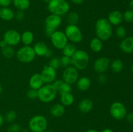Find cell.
Listing matches in <instances>:
<instances>
[{
	"mask_svg": "<svg viewBox=\"0 0 133 132\" xmlns=\"http://www.w3.org/2000/svg\"><path fill=\"white\" fill-rule=\"evenodd\" d=\"M95 32L96 37L102 41H106L112 37L113 34V26L107 18H101L95 23Z\"/></svg>",
	"mask_w": 133,
	"mask_h": 132,
	"instance_id": "1",
	"label": "cell"
},
{
	"mask_svg": "<svg viewBox=\"0 0 133 132\" xmlns=\"http://www.w3.org/2000/svg\"><path fill=\"white\" fill-rule=\"evenodd\" d=\"M71 65L75 67L78 71L84 70L88 67L90 62V56L86 50L77 49L74 55L71 57Z\"/></svg>",
	"mask_w": 133,
	"mask_h": 132,
	"instance_id": "2",
	"label": "cell"
},
{
	"mask_svg": "<svg viewBox=\"0 0 133 132\" xmlns=\"http://www.w3.org/2000/svg\"><path fill=\"white\" fill-rule=\"evenodd\" d=\"M48 9L51 14L62 17L70 12V5L66 0H51L48 3Z\"/></svg>",
	"mask_w": 133,
	"mask_h": 132,
	"instance_id": "3",
	"label": "cell"
},
{
	"mask_svg": "<svg viewBox=\"0 0 133 132\" xmlns=\"http://www.w3.org/2000/svg\"><path fill=\"white\" fill-rule=\"evenodd\" d=\"M57 93L58 92L53 84H44L38 90V99L43 103H49L54 100Z\"/></svg>",
	"mask_w": 133,
	"mask_h": 132,
	"instance_id": "4",
	"label": "cell"
},
{
	"mask_svg": "<svg viewBox=\"0 0 133 132\" xmlns=\"http://www.w3.org/2000/svg\"><path fill=\"white\" fill-rule=\"evenodd\" d=\"M28 126L31 132H45L48 129V122L44 115H36L30 119Z\"/></svg>",
	"mask_w": 133,
	"mask_h": 132,
	"instance_id": "5",
	"label": "cell"
},
{
	"mask_svg": "<svg viewBox=\"0 0 133 132\" xmlns=\"http://www.w3.org/2000/svg\"><path fill=\"white\" fill-rule=\"evenodd\" d=\"M36 56L33 48L31 45H23L16 53L18 60L23 63H31L35 59Z\"/></svg>",
	"mask_w": 133,
	"mask_h": 132,
	"instance_id": "6",
	"label": "cell"
},
{
	"mask_svg": "<svg viewBox=\"0 0 133 132\" xmlns=\"http://www.w3.org/2000/svg\"><path fill=\"white\" fill-rule=\"evenodd\" d=\"M64 32L68 41L73 43H79L83 41V32L77 25L68 24L66 27Z\"/></svg>",
	"mask_w": 133,
	"mask_h": 132,
	"instance_id": "7",
	"label": "cell"
},
{
	"mask_svg": "<svg viewBox=\"0 0 133 132\" xmlns=\"http://www.w3.org/2000/svg\"><path fill=\"white\" fill-rule=\"evenodd\" d=\"M110 115L114 119L117 120H123L125 118L127 114V109L122 102H114L110 105L109 109Z\"/></svg>",
	"mask_w": 133,
	"mask_h": 132,
	"instance_id": "8",
	"label": "cell"
},
{
	"mask_svg": "<svg viewBox=\"0 0 133 132\" xmlns=\"http://www.w3.org/2000/svg\"><path fill=\"white\" fill-rule=\"evenodd\" d=\"M49 38L53 46L58 50H62L65 45H66V44L68 43V40L64 32L58 30L55 31Z\"/></svg>",
	"mask_w": 133,
	"mask_h": 132,
	"instance_id": "9",
	"label": "cell"
},
{
	"mask_svg": "<svg viewBox=\"0 0 133 132\" xmlns=\"http://www.w3.org/2000/svg\"><path fill=\"white\" fill-rule=\"evenodd\" d=\"M79 78V71L73 65L68 66L64 69L62 72V80L69 84L76 83Z\"/></svg>",
	"mask_w": 133,
	"mask_h": 132,
	"instance_id": "10",
	"label": "cell"
},
{
	"mask_svg": "<svg viewBox=\"0 0 133 132\" xmlns=\"http://www.w3.org/2000/svg\"><path fill=\"white\" fill-rule=\"evenodd\" d=\"M3 40L9 46H16L21 42V34L15 29H9L4 33Z\"/></svg>",
	"mask_w": 133,
	"mask_h": 132,
	"instance_id": "11",
	"label": "cell"
},
{
	"mask_svg": "<svg viewBox=\"0 0 133 132\" xmlns=\"http://www.w3.org/2000/svg\"><path fill=\"white\" fill-rule=\"evenodd\" d=\"M44 84H52L57 78V70L49 65H44L40 73Z\"/></svg>",
	"mask_w": 133,
	"mask_h": 132,
	"instance_id": "12",
	"label": "cell"
},
{
	"mask_svg": "<svg viewBox=\"0 0 133 132\" xmlns=\"http://www.w3.org/2000/svg\"><path fill=\"white\" fill-rule=\"evenodd\" d=\"M110 61L107 57L98 58L94 63V70L97 74L105 73L110 68Z\"/></svg>",
	"mask_w": 133,
	"mask_h": 132,
	"instance_id": "13",
	"label": "cell"
},
{
	"mask_svg": "<svg viewBox=\"0 0 133 132\" xmlns=\"http://www.w3.org/2000/svg\"><path fill=\"white\" fill-rule=\"evenodd\" d=\"M62 24V18L59 16L51 14L45 19V28L55 31Z\"/></svg>",
	"mask_w": 133,
	"mask_h": 132,
	"instance_id": "14",
	"label": "cell"
},
{
	"mask_svg": "<svg viewBox=\"0 0 133 132\" xmlns=\"http://www.w3.org/2000/svg\"><path fill=\"white\" fill-rule=\"evenodd\" d=\"M107 19L112 26H118L123 22V14L119 10H112L109 13Z\"/></svg>",
	"mask_w": 133,
	"mask_h": 132,
	"instance_id": "15",
	"label": "cell"
},
{
	"mask_svg": "<svg viewBox=\"0 0 133 132\" xmlns=\"http://www.w3.org/2000/svg\"><path fill=\"white\" fill-rule=\"evenodd\" d=\"M29 85L30 88L38 90L44 85V81L40 73H35L30 77L29 80Z\"/></svg>",
	"mask_w": 133,
	"mask_h": 132,
	"instance_id": "16",
	"label": "cell"
},
{
	"mask_svg": "<svg viewBox=\"0 0 133 132\" xmlns=\"http://www.w3.org/2000/svg\"><path fill=\"white\" fill-rule=\"evenodd\" d=\"M122 52L127 54L133 53V36H128L123 39L119 44Z\"/></svg>",
	"mask_w": 133,
	"mask_h": 132,
	"instance_id": "17",
	"label": "cell"
},
{
	"mask_svg": "<svg viewBox=\"0 0 133 132\" xmlns=\"http://www.w3.org/2000/svg\"><path fill=\"white\" fill-rule=\"evenodd\" d=\"M94 102L90 98H84L81 100L78 105V109L82 113H88L93 109Z\"/></svg>",
	"mask_w": 133,
	"mask_h": 132,
	"instance_id": "18",
	"label": "cell"
},
{
	"mask_svg": "<svg viewBox=\"0 0 133 132\" xmlns=\"http://www.w3.org/2000/svg\"><path fill=\"white\" fill-rule=\"evenodd\" d=\"M66 111L65 106H63L61 103L54 104L51 106L49 109V113L51 115L55 118L61 117L64 115Z\"/></svg>",
	"mask_w": 133,
	"mask_h": 132,
	"instance_id": "19",
	"label": "cell"
},
{
	"mask_svg": "<svg viewBox=\"0 0 133 132\" xmlns=\"http://www.w3.org/2000/svg\"><path fill=\"white\" fill-rule=\"evenodd\" d=\"M75 84H76L77 88L79 91H87L91 87L92 82H91V80L89 78L84 76L79 77Z\"/></svg>",
	"mask_w": 133,
	"mask_h": 132,
	"instance_id": "20",
	"label": "cell"
},
{
	"mask_svg": "<svg viewBox=\"0 0 133 132\" xmlns=\"http://www.w3.org/2000/svg\"><path fill=\"white\" fill-rule=\"evenodd\" d=\"M15 12L9 6L0 8V19L5 21H10L14 18Z\"/></svg>",
	"mask_w": 133,
	"mask_h": 132,
	"instance_id": "21",
	"label": "cell"
},
{
	"mask_svg": "<svg viewBox=\"0 0 133 132\" xmlns=\"http://www.w3.org/2000/svg\"><path fill=\"white\" fill-rule=\"evenodd\" d=\"M35 51V54L38 56H45V54L48 52V45L45 43L43 42V41H38L36 42L35 45L32 47Z\"/></svg>",
	"mask_w": 133,
	"mask_h": 132,
	"instance_id": "22",
	"label": "cell"
},
{
	"mask_svg": "<svg viewBox=\"0 0 133 132\" xmlns=\"http://www.w3.org/2000/svg\"><path fill=\"white\" fill-rule=\"evenodd\" d=\"M89 46L90 49L94 53H100L103 48V41H101L97 37L93 38L90 41Z\"/></svg>",
	"mask_w": 133,
	"mask_h": 132,
	"instance_id": "23",
	"label": "cell"
},
{
	"mask_svg": "<svg viewBox=\"0 0 133 132\" xmlns=\"http://www.w3.org/2000/svg\"><path fill=\"white\" fill-rule=\"evenodd\" d=\"M35 40V35L31 31H25L21 34V42L24 45H31Z\"/></svg>",
	"mask_w": 133,
	"mask_h": 132,
	"instance_id": "24",
	"label": "cell"
},
{
	"mask_svg": "<svg viewBox=\"0 0 133 132\" xmlns=\"http://www.w3.org/2000/svg\"><path fill=\"white\" fill-rule=\"evenodd\" d=\"M13 5L18 10L25 11L31 5L30 0H12Z\"/></svg>",
	"mask_w": 133,
	"mask_h": 132,
	"instance_id": "25",
	"label": "cell"
},
{
	"mask_svg": "<svg viewBox=\"0 0 133 132\" xmlns=\"http://www.w3.org/2000/svg\"><path fill=\"white\" fill-rule=\"evenodd\" d=\"M60 100H61V103L66 107V106H71L74 103L75 98H74V94L71 93H64V94H61Z\"/></svg>",
	"mask_w": 133,
	"mask_h": 132,
	"instance_id": "26",
	"label": "cell"
},
{
	"mask_svg": "<svg viewBox=\"0 0 133 132\" xmlns=\"http://www.w3.org/2000/svg\"><path fill=\"white\" fill-rule=\"evenodd\" d=\"M123 62L120 59H115L110 62V68L115 73H119L123 69Z\"/></svg>",
	"mask_w": 133,
	"mask_h": 132,
	"instance_id": "27",
	"label": "cell"
},
{
	"mask_svg": "<svg viewBox=\"0 0 133 132\" xmlns=\"http://www.w3.org/2000/svg\"><path fill=\"white\" fill-rule=\"evenodd\" d=\"M62 50V54L64 56H66L71 58L77 50V48L75 44L73 43H68Z\"/></svg>",
	"mask_w": 133,
	"mask_h": 132,
	"instance_id": "28",
	"label": "cell"
},
{
	"mask_svg": "<svg viewBox=\"0 0 133 132\" xmlns=\"http://www.w3.org/2000/svg\"><path fill=\"white\" fill-rule=\"evenodd\" d=\"M66 19L68 24L77 25L79 21V16L76 12H69L66 14Z\"/></svg>",
	"mask_w": 133,
	"mask_h": 132,
	"instance_id": "29",
	"label": "cell"
},
{
	"mask_svg": "<svg viewBox=\"0 0 133 132\" xmlns=\"http://www.w3.org/2000/svg\"><path fill=\"white\" fill-rule=\"evenodd\" d=\"M1 54L5 58L10 59V58L14 57V56L16 54V53L13 47L6 45V47L1 49Z\"/></svg>",
	"mask_w": 133,
	"mask_h": 132,
	"instance_id": "30",
	"label": "cell"
},
{
	"mask_svg": "<svg viewBox=\"0 0 133 132\" xmlns=\"http://www.w3.org/2000/svg\"><path fill=\"white\" fill-rule=\"evenodd\" d=\"M17 114L15 111L14 110H9L5 114V121L8 123H12L14 120L16 119Z\"/></svg>",
	"mask_w": 133,
	"mask_h": 132,
	"instance_id": "31",
	"label": "cell"
},
{
	"mask_svg": "<svg viewBox=\"0 0 133 132\" xmlns=\"http://www.w3.org/2000/svg\"><path fill=\"white\" fill-rule=\"evenodd\" d=\"M48 65L51 67L52 68L55 69H58L61 67V60H60V58L58 57H52L49 59V62H48Z\"/></svg>",
	"mask_w": 133,
	"mask_h": 132,
	"instance_id": "32",
	"label": "cell"
},
{
	"mask_svg": "<svg viewBox=\"0 0 133 132\" xmlns=\"http://www.w3.org/2000/svg\"><path fill=\"white\" fill-rule=\"evenodd\" d=\"M116 36L120 39H123L125 38L126 34H127V31L126 28L123 26L118 25L117 26L115 31Z\"/></svg>",
	"mask_w": 133,
	"mask_h": 132,
	"instance_id": "33",
	"label": "cell"
},
{
	"mask_svg": "<svg viewBox=\"0 0 133 132\" xmlns=\"http://www.w3.org/2000/svg\"><path fill=\"white\" fill-rule=\"evenodd\" d=\"M72 91V87H71V84H69L68 83L63 82L62 85L61 86L60 89H58V93L60 94H64V93H71Z\"/></svg>",
	"mask_w": 133,
	"mask_h": 132,
	"instance_id": "34",
	"label": "cell"
},
{
	"mask_svg": "<svg viewBox=\"0 0 133 132\" xmlns=\"http://www.w3.org/2000/svg\"><path fill=\"white\" fill-rule=\"evenodd\" d=\"M123 20L127 23L133 22V10L129 9L125 12L123 14Z\"/></svg>",
	"mask_w": 133,
	"mask_h": 132,
	"instance_id": "35",
	"label": "cell"
},
{
	"mask_svg": "<svg viewBox=\"0 0 133 132\" xmlns=\"http://www.w3.org/2000/svg\"><path fill=\"white\" fill-rule=\"evenodd\" d=\"M60 60H61V67L66 68L68 66L71 65V60L70 57L63 55L61 58H60Z\"/></svg>",
	"mask_w": 133,
	"mask_h": 132,
	"instance_id": "36",
	"label": "cell"
},
{
	"mask_svg": "<svg viewBox=\"0 0 133 132\" xmlns=\"http://www.w3.org/2000/svg\"><path fill=\"white\" fill-rule=\"evenodd\" d=\"M21 126L19 124L17 123H11L10 125L8 126L6 131L7 132H20L21 131Z\"/></svg>",
	"mask_w": 133,
	"mask_h": 132,
	"instance_id": "37",
	"label": "cell"
},
{
	"mask_svg": "<svg viewBox=\"0 0 133 132\" xmlns=\"http://www.w3.org/2000/svg\"><path fill=\"white\" fill-rule=\"evenodd\" d=\"M26 96L29 99L35 100L38 98V90L30 88L26 93Z\"/></svg>",
	"mask_w": 133,
	"mask_h": 132,
	"instance_id": "38",
	"label": "cell"
},
{
	"mask_svg": "<svg viewBox=\"0 0 133 132\" xmlns=\"http://www.w3.org/2000/svg\"><path fill=\"white\" fill-rule=\"evenodd\" d=\"M25 17V16L24 11H21V10H18L15 13V16H14V18L18 21H22L24 19Z\"/></svg>",
	"mask_w": 133,
	"mask_h": 132,
	"instance_id": "39",
	"label": "cell"
},
{
	"mask_svg": "<svg viewBox=\"0 0 133 132\" xmlns=\"http://www.w3.org/2000/svg\"><path fill=\"white\" fill-rule=\"evenodd\" d=\"M97 80L99 84H104L107 82V76L105 73L99 74V76L97 78Z\"/></svg>",
	"mask_w": 133,
	"mask_h": 132,
	"instance_id": "40",
	"label": "cell"
},
{
	"mask_svg": "<svg viewBox=\"0 0 133 132\" xmlns=\"http://www.w3.org/2000/svg\"><path fill=\"white\" fill-rule=\"evenodd\" d=\"M12 3V0H0V6L5 7L9 6Z\"/></svg>",
	"mask_w": 133,
	"mask_h": 132,
	"instance_id": "41",
	"label": "cell"
},
{
	"mask_svg": "<svg viewBox=\"0 0 133 132\" xmlns=\"http://www.w3.org/2000/svg\"><path fill=\"white\" fill-rule=\"evenodd\" d=\"M125 118L128 122L131 123V124H133V113L127 114Z\"/></svg>",
	"mask_w": 133,
	"mask_h": 132,
	"instance_id": "42",
	"label": "cell"
},
{
	"mask_svg": "<svg viewBox=\"0 0 133 132\" xmlns=\"http://www.w3.org/2000/svg\"><path fill=\"white\" fill-rule=\"evenodd\" d=\"M53 51H52V50H51L50 49H49L44 57H45V58H51L53 57Z\"/></svg>",
	"mask_w": 133,
	"mask_h": 132,
	"instance_id": "43",
	"label": "cell"
},
{
	"mask_svg": "<svg viewBox=\"0 0 133 132\" xmlns=\"http://www.w3.org/2000/svg\"><path fill=\"white\" fill-rule=\"evenodd\" d=\"M71 1V3L75 5H81L83 2H84V0H70Z\"/></svg>",
	"mask_w": 133,
	"mask_h": 132,
	"instance_id": "44",
	"label": "cell"
},
{
	"mask_svg": "<svg viewBox=\"0 0 133 132\" xmlns=\"http://www.w3.org/2000/svg\"><path fill=\"white\" fill-rule=\"evenodd\" d=\"M6 45H8L6 44V43L5 42V40H1V41H0V48H1V49H3V48H4L5 47H6Z\"/></svg>",
	"mask_w": 133,
	"mask_h": 132,
	"instance_id": "45",
	"label": "cell"
},
{
	"mask_svg": "<svg viewBox=\"0 0 133 132\" xmlns=\"http://www.w3.org/2000/svg\"><path fill=\"white\" fill-rule=\"evenodd\" d=\"M4 122H5V118L0 113V127H1L3 125Z\"/></svg>",
	"mask_w": 133,
	"mask_h": 132,
	"instance_id": "46",
	"label": "cell"
},
{
	"mask_svg": "<svg viewBox=\"0 0 133 132\" xmlns=\"http://www.w3.org/2000/svg\"><path fill=\"white\" fill-rule=\"evenodd\" d=\"M101 132H114V131L110 128H105Z\"/></svg>",
	"mask_w": 133,
	"mask_h": 132,
	"instance_id": "47",
	"label": "cell"
},
{
	"mask_svg": "<svg viewBox=\"0 0 133 132\" xmlns=\"http://www.w3.org/2000/svg\"><path fill=\"white\" fill-rule=\"evenodd\" d=\"M129 7L130 9L131 10H133V0H131L129 3Z\"/></svg>",
	"mask_w": 133,
	"mask_h": 132,
	"instance_id": "48",
	"label": "cell"
},
{
	"mask_svg": "<svg viewBox=\"0 0 133 132\" xmlns=\"http://www.w3.org/2000/svg\"><path fill=\"white\" fill-rule=\"evenodd\" d=\"M86 132H99V131H98L96 130V129H88V130H87Z\"/></svg>",
	"mask_w": 133,
	"mask_h": 132,
	"instance_id": "49",
	"label": "cell"
},
{
	"mask_svg": "<svg viewBox=\"0 0 133 132\" xmlns=\"http://www.w3.org/2000/svg\"><path fill=\"white\" fill-rule=\"evenodd\" d=\"M20 132H29V130L27 129H21Z\"/></svg>",
	"mask_w": 133,
	"mask_h": 132,
	"instance_id": "50",
	"label": "cell"
},
{
	"mask_svg": "<svg viewBox=\"0 0 133 132\" xmlns=\"http://www.w3.org/2000/svg\"><path fill=\"white\" fill-rule=\"evenodd\" d=\"M2 92H3V87L2 85H1V84H0V94L2 93Z\"/></svg>",
	"mask_w": 133,
	"mask_h": 132,
	"instance_id": "51",
	"label": "cell"
},
{
	"mask_svg": "<svg viewBox=\"0 0 133 132\" xmlns=\"http://www.w3.org/2000/svg\"><path fill=\"white\" fill-rule=\"evenodd\" d=\"M50 1H51V0H43V1H44V2L47 3H49Z\"/></svg>",
	"mask_w": 133,
	"mask_h": 132,
	"instance_id": "52",
	"label": "cell"
},
{
	"mask_svg": "<svg viewBox=\"0 0 133 132\" xmlns=\"http://www.w3.org/2000/svg\"><path fill=\"white\" fill-rule=\"evenodd\" d=\"M45 132H54V131H53V130H48V131L46 130Z\"/></svg>",
	"mask_w": 133,
	"mask_h": 132,
	"instance_id": "53",
	"label": "cell"
},
{
	"mask_svg": "<svg viewBox=\"0 0 133 132\" xmlns=\"http://www.w3.org/2000/svg\"><path fill=\"white\" fill-rule=\"evenodd\" d=\"M131 71H132V74H133V65H132V66H131Z\"/></svg>",
	"mask_w": 133,
	"mask_h": 132,
	"instance_id": "54",
	"label": "cell"
}]
</instances>
